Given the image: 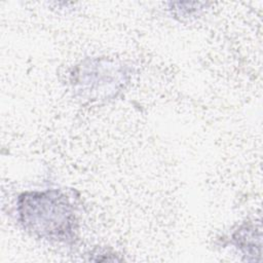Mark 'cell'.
Here are the masks:
<instances>
[{
	"label": "cell",
	"instance_id": "1",
	"mask_svg": "<svg viewBox=\"0 0 263 263\" xmlns=\"http://www.w3.org/2000/svg\"><path fill=\"white\" fill-rule=\"evenodd\" d=\"M20 215L27 227L50 238L70 235L75 221L68 201L54 191L24 194Z\"/></svg>",
	"mask_w": 263,
	"mask_h": 263
}]
</instances>
